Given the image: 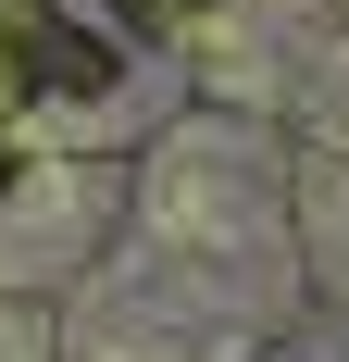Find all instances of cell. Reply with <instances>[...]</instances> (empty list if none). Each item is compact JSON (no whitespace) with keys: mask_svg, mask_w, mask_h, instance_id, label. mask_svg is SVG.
Here are the masks:
<instances>
[{"mask_svg":"<svg viewBox=\"0 0 349 362\" xmlns=\"http://www.w3.org/2000/svg\"><path fill=\"white\" fill-rule=\"evenodd\" d=\"M0 362H349V0H0Z\"/></svg>","mask_w":349,"mask_h":362,"instance_id":"1","label":"cell"}]
</instances>
